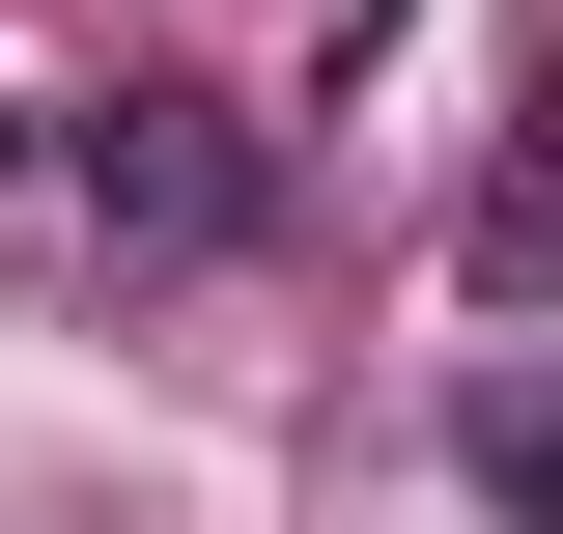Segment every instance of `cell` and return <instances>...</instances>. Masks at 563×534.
Listing matches in <instances>:
<instances>
[{
  "label": "cell",
  "mask_w": 563,
  "mask_h": 534,
  "mask_svg": "<svg viewBox=\"0 0 563 534\" xmlns=\"http://www.w3.org/2000/svg\"><path fill=\"white\" fill-rule=\"evenodd\" d=\"M254 113H225V85H113V113H85V225H113V254H254Z\"/></svg>",
  "instance_id": "obj_1"
}]
</instances>
